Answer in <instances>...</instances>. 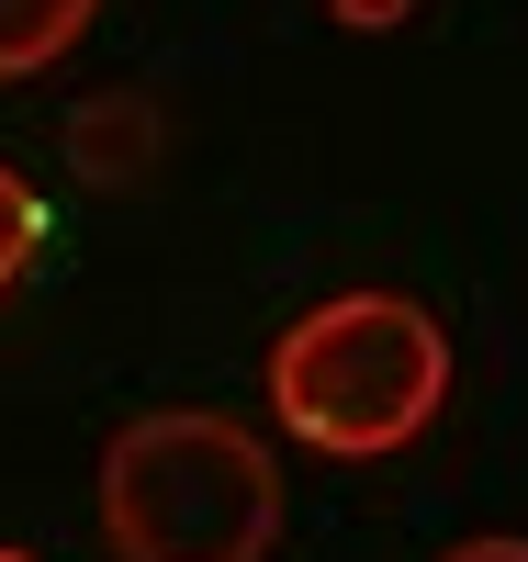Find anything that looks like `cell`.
I'll use <instances>...</instances> for the list:
<instances>
[{"instance_id": "cell-5", "label": "cell", "mask_w": 528, "mask_h": 562, "mask_svg": "<svg viewBox=\"0 0 528 562\" xmlns=\"http://www.w3.org/2000/svg\"><path fill=\"white\" fill-rule=\"evenodd\" d=\"M34 248H45V203L23 192V169H0V304H12V281L34 270Z\"/></svg>"}, {"instance_id": "cell-4", "label": "cell", "mask_w": 528, "mask_h": 562, "mask_svg": "<svg viewBox=\"0 0 528 562\" xmlns=\"http://www.w3.org/2000/svg\"><path fill=\"white\" fill-rule=\"evenodd\" d=\"M147 147H158L147 102H102V113L79 124V169H102V180H135V169H147Z\"/></svg>"}, {"instance_id": "cell-8", "label": "cell", "mask_w": 528, "mask_h": 562, "mask_svg": "<svg viewBox=\"0 0 528 562\" xmlns=\"http://www.w3.org/2000/svg\"><path fill=\"white\" fill-rule=\"evenodd\" d=\"M0 562H34V551H12V540H0Z\"/></svg>"}, {"instance_id": "cell-1", "label": "cell", "mask_w": 528, "mask_h": 562, "mask_svg": "<svg viewBox=\"0 0 528 562\" xmlns=\"http://www.w3.org/2000/svg\"><path fill=\"white\" fill-rule=\"evenodd\" d=\"M450 326L416 293H326L270 338V416L326 461H394L450 405Z\"/></svg>"}, {"instance_id": "cell-3", "label": "cell", "mask_w": 528, "mask_h": 562, "mask_svg": "<svg viewBox=\"0 0 528 562\" xmlns=\"http://www.w3.org/2000/svg\"><path fill=\"white\" fill-rule=\"evenodd\" d=\"M90 23H102V0H0V79L57 68Z\"/></svg>"}, {"instance_id": "cell-6", "label": "cell", "mask_w": 528, "mask_h": 562, "mask_svg": "<svg viewBox=\"0 0 528 562\" xmlns=\"http://www.w3.org/2000/svg\"><path fill=\"white\" fill-rule=\"evenodd\" d=\"M439 562H528V529H484V540H450Z\"/></svg>"}, {"instance_id": "cell-7", "label": "cell", "mask_w": 528, "mask_h": 562, "mask_svg": "<svg viewBox=\"0 0 528 562\" xmlns=\"http://www.w3.org/2000/svg\"><path fill=\"white\" fill-rule=\"evenodd\" d=\"M326 12H338L349 34H382V23H405V12H416V0H326Z\"/></svg>"}, {"instance_id": "cell-2", "label": "cell", "mask_w": 528, "mask_h": 562, "mask_svg": "<svg viewBox=\"0 0 528 562\" xmlns=\"http://www.w3.org/2000/svg\"><path fill=\"white\" fill-rule=\"evenodd\" d=\"M102 540L113 562H270L281 473L214 405H147L102 450Z\"/></svg>"}]
</instances>
